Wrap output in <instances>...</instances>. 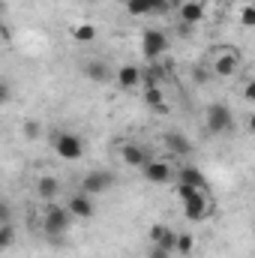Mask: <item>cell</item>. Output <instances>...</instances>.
Instances as JSON below:
<instances>
[{"label":"cell","instance_id":"6da1fadb","mask_svg":"<svg viewBox=\"0 0 255 258\" xmlns=\"http://www.w3.org/2000/svg\"><path fill=\"white\" fill-rule=\"evenodd\" d=\"M69 228H72V216H69L66 204L45 201V207H42V234H45L54 246H60L66 240V234H69Z\"/></svg>","mask_w":255,"mask_h":258},{"label":"cell","instance_id":"7a4b0ae2","mask_svg":"<svg viewBox=\"0 0 255 258\" xmlns=\"http://www.w3.org/2000/svg\"><path fill=\"white\" fill-rule=\"evenodd\" d=\"M240 51L231 48V45H219L210 51V75H219V78H234L240 72Z\"/></svg>","mask_w":255,"mask_h":258},{"label":"cell","instance_id":"3957f363","mask_svg":"<svg viewBox=\"0 0 255 258\" xmlns=\"http://www.w3.org/2000/svg\"><path fill=\"white\" fill-rule=\"evenodd\" d=\"M204 126L210 135H228L234 129V114L225 102H213L207 105V114H204Z\"/></svg>","mask_w":255,"mask_h":258},{"label":"cell","instance_id":"277c9868","mask_svg":"<svg viewBox=\"0 0 255 258\" xmlns=\"http://www.w3.org/2000/svg\"><path fill=\"white\" fill-rule=\"evenodd\" d=\"M165 51H168V36H165L159 27H147V30L141 33V54L147 57V63L159 60Z\"/></svg>","mask_w":255,"mask_h":258},{"label":"cell","instance_id":"5b68a950","mask_svg":"<svg viewBox=\"0 0 255 258\" xmlns=\"http://www.w3.org/2000/svg\"><path fill=\"white\" fill-rule=\"evenodd\" d=\"M111 186H114V174L105 171V168H93V171H87V174L81 177V192L90 195V198L108 192Z\"/></svg>","mask_w":255,"mask_h":258},{"label":"cell","instance_id":"8992f818","mask_svg":"<svg viewBox=\"0 0 255 258\" xmlns=\"http://www.w3.org/2000/svg\"><path fill=\"white\" fill-rule=\"evenodd\" d=\"M54 150H57V156L66 159V162H78L81 153H84V141L78 135H72V132H57L54 135Z\"/></svg>","mask_w":255,"mask_h":258},{"label":"cell","instance_id":"52a82bcc","mask_svg":"<svg viewBox=\"0 0 255 258\" xmlns=\"http://www.w3.org/2000/svg\"><path fill=\"white\" fill-rule=\"evenodd\" d=\"M141 174H144V180L153 183V186H162V183H171V180H174V168H171L165 159H153V156L141 165Z\"/></svg>","mask_w":255,"mask_h":258},{"label":"cell","instance_id":"ba28073f","mask_svg":"<svg viewBox=\"0 0 255 258\" xmlns=\"http://www.w3.org/2000/svg\"><path fill=\"white\" fill-rule=\"evenodd\" d=\"M66 210H69V216L72 219H93V213H96V204H93V198L84 192H72L66 198Z\"/></svg>","mask_w":255,"mask_h":258},{"label":"cell","instance_id":"9c48e42d","mask_svg":"<svg viewBox=\"0 0 255 258\" xmlns=\"http://www.w3.org/2000/svg\"><path fill=\"white\" fill-rule=\"evenodd\" d=\"M126 12L141 18V15H165L171 12L168 0H126Z\"/></svg>","mask_w":255,"mask_h":258},{"label":"cell","instance_id":"30bf717a","mask_svg":"<svg viewBox=\"0 0 255 258\" xmlns=\"http://www.w3.org/2000/svg\"><path fill=\"white\" fill-rule=\"evenodd\" d=\"M177 15H180V24H186V27H195V24H201L204 21V3L201 0H186V3H180L177 6Z\"/></svg>","mask_w":255,"mask_h":258},{"label":"cell","instance_id":"8fae6325","mask_svg":"<svg viewBox=\"0 0 255 258\" xmlns=\"http://www.w3.org/2000/svg\"><path fill=\"white\" fill-rule=\"evenodd\" d=\"M81 69H84L87 81H93V84H108L111 81V66L105 63V60H99V57H90Z\"/></svg>","mask_w":255,"mask_h":258},{"label":"cell","instance_id":"7c38bea8","mask_svg":"<svg viewBox=\"0 0 255 258\" xmlns=\"http://www.w3.org/2000/svg\"><path fill=\"white\" fill-rule=\"evenodd\" d=\"M174 240H177V231H171L168 225L156 222V225L150 228V243H153V246H159V249H165V252H174Z\"/></svg>","mask_w":255,"mask_h":258},{"label":"cell","instance_id":"4fadbf2b","mask_svg":"<svg viewBox=\"0 0 255 258\" xmlns=\"http://www.w3.org/2000/svg\"><path fill=\"white\" fill-rule=\"evenodd\" d=\"M114 81H117L120 90H135V87H141V69L135 63L120 66V69L114 72Z\"/></svg>","mask_w":255,"mask_h":258},{"label":"cell","instance_id":"5bb4252c","mask_svg":"<svg viewBox=\"0 0 255 258\" xmlns=\"http://www.w3.org/2000/svg\"><path fill=\"white\" fill-rule=\"evenodd\" d=\"M36 195H39V201H57V195H60V180H57L54 174H39V177H36Z\"/></svg>","mask_w":255,"mask_h":258},{"label":"cell","instance_id":"9a60e30c","mask_svg":"<svg viewBox=\"0 0 255 258\" xmlns=\"http://www.w3.org/2000/svg\"><path fill=\"white\" fill-rule=\"evenodd\" d=\"M174 180H177V183H183V186L207 189V177H204L195 165H180V168H177V174H174Z\"/></svg>","mask_w":255,"mask_h":258},{"label":"cell","instance_id":"2e32d148","mask_svg":"<svg viewBox=\"0 0 255 258\" xmlns=\"http://www.w3.org/2000/svg\"><path fill=\"white\" fill-rule=\"evenodd\" d=\"M120 156H123V162H126V165L141 168V165L150 159V150H147V147H141V144H123V147H120Z\"/></svg>","mask_w":255,"mask_h":258},{"label":"cell","instance_id":"e0dca14e","mask_svg":"<svg viewBox=\"0 0 255 258\" xmlns=\"http://www.w3.org/2000/svg\"><path fill=\"white\" fill-rule=\"evenodd\" d=\"M165 147H168V153H174V156H189L192 153V141L183 132H165Z\"/></svg>","mask_w":255,"mask_h":258},{"label":"cell","instance_id":"ac0fdd59","mask_svg":"<svg viewBox=\"0 0 255 258\" xmlns=\"http://www.w3.org/2000/svg\"><path fill=\"white\" fill-rule=\"evenodd\" d=\"M207 213H210V198H198V201L183 204V216H186L189 222H204Z\"/></svg>","mask_w":255,"mask_h":258},{"label":"cell","instance_id":"d6986e66","mask_svg":"<svg viewBox=\"0 0 255 258\" xmlns=\"http://www.w3.org/2000/svg\"><path fill=\"white\" fill-rule=\"evenodd\" d=\"M162 81H165V69L159 66V60H153V63H147V69H141L144 87H162Z\"/></svg>","mask_w":255,"mask_h":258},{"label":"cell","instance_id":"ffe728a7","mask_svg":"<svg viewBox=\"0 0 255 258\" xmlns=\"http://www.w3.org/2000/svg\"><path fill=\"white\" fill-rule=\"evenodd\" d=\"M144 102H147V108H150V111H162V114L168 111L162 87H144Z\"/></svg>","mask_w":255,"mask_h":258},{"label":"cell","instance_id":"44dd1931","mask_svg":"<svg viewBox=\"0 0 255 258\" xmlns=\"http://www.w3.org/2000/svg\"><path fill=\"white\" fill-rule=\"evenodd\" d=\"M72 39H75V42H93V39H96V27H93L90 21H81V24L72 27Z\"/></svg>","mask_w":255,"mask_h":258},{"label":"cell","instance_id":"7402d4cb","mask_svg":"<svg viewBox=\"0 0 255 258\" xmlns=\"http://www.w3.org/2000/svg\"><path fill=\"white\" fill-rule=\"evenodd\" d=\"M177 198H180L183 204H189V201H198V198H207V189H195V186L177 183Z\"/></svg>","mask_w":255,"mask_h":258},{"label":"cell","instance_id":"603a6c76","mask_svg":"<svg viewBox=\"0 0 255 258\" xmlns=\"http://www.w3.org/2000/svg\"><path fill=\"white\" fill-rule=\"evenodd\" d=\"M12 243H15V225L6 222V225H0V252H6Z\"/></svg>","mask_w":255,"mask_h":258},{"label":"cell","instance_id":"cb8c5ba5","mask_svg":"<svg viewBox=\"0 0 255 258\" xmlns=\"http://www.w3.org/2000/svg\"><path fill=\"white\" fill-rule=\"evenodd\" d=\"M192 249H195V237H192V234H177V240H174V252L189 255Z\"/></svg>","mask_w":255,"mask_h":258},{"label":"cell","instance_id":"d4e9b609","mask_svg":"<svg viewBox=\"0 0 255 258\" xmlns=\"http://www.w3.org/2000/svg\"><path fill=\"white\" fill-rule=\"evenodd\" d=\"M240 24H243V27H255V6L252 3H246V6L240 9Z\"/></svg>","mask_w":255,"mask_h":258},{"label":"cell","instance_id":"484cf974","mask_svg":"<svg viewBox=\"0 0 255 258\" xmlns=\"http://www.w3.org/2000/svg\"><path fill=\"white\" fill-rule=\"evenodd\" d=\"M192 81L195 84H207L210 81V66H195L192 69Z\"/></svg>","mask_w":255,"mask_h":258},{"label":"cell","instance_id":"4316f807","mask_svg":"<svg viewBox=\"0 0 255 258\" xmlns=\"http://www.w3.org/2000/svg\"><path fill=\"white\" fill-rule=\"evenodd\" d=\"M6 222H12V207L6 198H0V225H6Z\"/></svg>","mask_w":255,"mask_h":258},{"label":"cell","instance_id":"83f0119b","mask_svg":"<svg viewBox=\"0 0 255 258\" xmlns=\"http://www.w3.org/2000/svg\"><path fill=\"white\" fill-rule=\"evenodd\" d=\"M39 123H36V120H24V135H27V138H39Z\"/></svg>","mask_w":255,"mask_h":258},{"label":"cell","instance_id":"f1b7e54d","mask_svg":"<svg viewBox=\"0 0 255 258\" xmlns=\"http://www.w3.org/2000/svg\"><path fill=\"white\" fill-rule=\"evenodd\" d=\"M9 99H12V87H9V84L0 78V105H6Z\"/></svg>","mask_w":255,"mask_h":258},{"label":"cell","instance_id":"f546056e","mask_svg":"<svg viewBox=\"0 0 255 258\" xmlns=\"http://www.w3.org/2000/svg\"><path fill=\"white\" fill-rule=\"evenodd\" d=\"M147 258H171V252H165V249H159V246H150V249H147Z\"/></svg>","mask_w":255,"mask_h":258},{"label":"cell","instance_id":"4dcf8cb0","mask_svg":"<svg viewBox=\"0 0 255 258\" xmlns=\"http://www.w3.org/2000/svg\"><path fill=\"white\" fill-rule=\"evenodd\" d=\"M243 96H246V102H252V99H255V81H246V87H243Z\"/></svg>","mask_w":255,"mask_h":258},{"label":"cell","instance_id":"1f68e13d","mask_svg":"<svg viewBox=\"0 0 255 258\" xmlns=\"http://www.w3.org/2000/svg\"><path fill=\"white\" fill-rule=\"evenodd\" d=\"M180 3H186V0H168V6H171V9H177Z\"/></svg>","mask_w":255,"mask_h":258},{"label":"cell","instance_id":"d6a6232c","mask_svg":"<svg viewBox=\"0 0 255 258\" xmlns=\"http://www.w3.org/2000/svg\"><path fill=\"white\" fill-rule=\"evenodd\" d=\"M0 33H3V27H0Z\"/></svg>","mask_w":255,"mask_h":258},{"label":"cell","instance_id":"836d02e7","mask_svg":"<svg viewBox=\"0 0 255 258\" xmlns=\"http://www.w3.org/2000/svg\"><path fill=\"white\" fill-rule=\"evenodd\" d=\"M87 3H93V0H87Z\"/></svg>","mask_w":255,"mask_h":258}]
</instances>
